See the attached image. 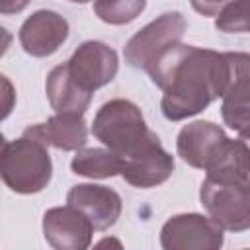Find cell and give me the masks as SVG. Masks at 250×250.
I'll return each mask as SVG.
<instances>
[{"label": "cell", "mask_w": 250, "mask_h": 250, "mask_svg": "<svg viewBox=\"0 0 250 250\" xmlns=\"http://www.w3.org/2000/svg\"><path fill=\"white\" fill-rule=\"evenodd\" d=\"M162 90L160 109L168 121H182L201 113L223 98L229 82L225 53L178 43L166 49L146 70Z\"/></svg>", "instance_id": "cell-1"}, {"label": "cell", "mask_w": 250, "mask_h": 250, "mask_svg": "<svg viewBox=\"0 0 250 250\" xmlns=\"http://www.w3.org/2000/svg\"><path fill=\"white\" fill-rule=\"evenodd\" d=\"M2 182L16 193H39L53 176V162L47 145L21 135L14 141H4L0 150Z\"/></svg>", "instance_id": "cell-2"}, {"label": "cell", "mask_w": 250, "mask_h": 250, "mask_svg": "<svg viewBox=\"0 0 250 250\" xmlns=\"http://www.w3.org/2000/svg\"><path fill=\"white\" fill-rule=\"evenodd\" d=\"M92 133L104 146L115 150L121 158L158 137L146 127L139 105L125 98L109 100L98 109L92 121Z\"/></svg>", "instance_id": "cell-3"}, {"label": "cell", "mask_w": 250, "mask_h": 250, "mask_svg": "<svg viewBox=\"0 0 250 250\" xmlns=\"http://www.w3.org/2000/svg\"><path fill=\"white\" fill-rule=\"evenodd\" d=\"M199 199L207 215L223 230L242 232L250 229V178L211 180L205 176Z\"/></svg>", "instance_id": "cell-4"}, {"label": "cell", "mask_w": 250, "mask_h": 250, "mask_svg": "<svg viewBox=\"0 0 250 250\" xmlns=\"http://www.w3.org/2000/svg\"><path fill=\"white\" fill-rule=\"evenodd\" d=\"M186 18L180 12H166L141 27L125 45V62L133 68L148 70L150 64L170 47L178 45L186 33Z\"/></svg>", "instance_id": "cell-5"}, {"label": "cell", "mask_w": 250, "mask_h": 250, "mask_svg": "<svg viewBox=\"0 0 250 250\" xmlns=\"http://www.w3.org/2000/svg\"><path fill=\"white\" fill-rule=\"evenodd\" d=\"M229 64V82L221 102L225 125L250 139V53H225Z\"/></svg>", "instance_id": "cell-6"}, {"label": "cell", "mask_w": 250, "mask_h": 250, "mask_svg": "<svg viewBox=\"0 0 250 250\" xmlns=\"http://www.w3.org/2000/svg\"><path fill=\"white\" fill-rule=\"evenodd\" d=\"M223 242V229L211 217L199 213L174 215L160 229L164 250H219Z\"/></svg>", "instance_id": "cell-7"}, {"label": "cell", "mask_w": 250, "mask_h": 250, "mask_svg": "<svg viewBox=\"0 0 250 250\" xmlns=\"http://www.w3.org/2000/svg\"><path fill=\"white\" fill-rule=\"evenodd\" d=\"M72 78L90 94L109 84L119 70V57L115 49L102 41H84L66 61Z\"/></svg>", "instance_id": "cell-8"}, {"label": "cell", "mask_w": 250, "mask_h": 250, "mask_svg": "<svg viewBox=\"0 0 250 250\" xmlns=\"http://www.w3.org/2000/svg\"><path fill=\"white\" fill-rule=\"evenodd\" d=\"M92 221L72 205L51 207L43 215V236L55 250H86L94 236Z\"/></svg>", "instance_id": "cell-9"}, {"label": "cell", "mask_w": 250, "mask_h": 250, "mask_svg": "<svg viewBox=\"0 0 250 250\" xmlns=\"http://www.w3.org/2000/svg\"><path fill=\"white\" fill-rule=\"evenodd\" d=\"M174 166V156L164 150L160 139L156 137L129 156H123L121 176L133 188L148 189L164 184L172 176Z\"/></svg>", "instance_id": "cell-10"}, {"label": "cell", "mask_w": 250, "mask_h": 250, "mask_svg": "<svg viewBox=\"0 0 250 250\" xmlns=\"http://www.w3.org/2000/svg\"><path fill=\"white\" fill-rule=\"evenodd\" d=\"M68 21L53 10H37L20 27L18 39L31 57H51L68 39Z\"/></svg>", "instance_id": "cell-11"}, {"label": "cell", "mask_w": 250, "mask_h": 250, "mask_svg": "<svg viewBox=\"0 0 250 250\" xmlns=\"http://www.w3.org/2000/svg\"><path fill=\"white\" fill-rule=\"evenodd\" d=\"M66 203L82 211L94 225L96 230H107L121 217L123 201L119 193L107 186L78 184L66 193Z\"/></svg>", "instance_id": "cell-12"}, {"label": "cell", "mask_w": 250, "mask_h": 250, "mask_svg": "<svg viewBox=\"0 0 250 250\" xmlns=\"http://www.w3.org/2000/svg\"><path fill=\"white\" fill-rule=\"evenodd\" d=\"M225 139L227 135L223 127L213 121L197 119L180 129L176 137V150L186 164L197 170H205L209 158Z\"/></svg>", "instance_id": "cell-13"}, {"label": "cell", "mask_w": 250, "mask_h": 250, "mask_svg": "<svg viewBox=\"0 0 250 250\" xmlns=\"http://www.w3.org/2000/svg\"><path fill=\"white\" fill-rule=\"evenodd\" d=\"M23 135L41 141L47 146H55L59 150H78L88 141V127L84 115L55 113L45 123L25 127Z\"/></svg>", "instance_id": "cell-14"}, {"label": "cell", "mask_w": 250, "mask_h": 250, "mask_svg": "<svg viewBox=\"0 0 250 250\" xmlns=\"http://www.w3.org/2000/svg\"><path fill=\"white\" fill-rule=\"evenodd\" d=\"M45 92L51 107L57 113H76L84 115L86 109L90 107L92 94L86 92L70 74L68 64H57L51 68L45 80Z\"/></svg>", "instance_id": "cell-15"}, {"label": "cell", "mask_w": 250, "mask_h": 250, "mask_svg": "<svg viewBox=\"0 0 250 250\" xmlns=\"http://www.w3.org/2000/svg\"><path fill=\"white\" fill-rule=\"evenodd\" d=\"M211 180H240L250 178V148L238 139H225L205 166Z\"/></svg>", "instance_id": "cell-16"}, {"label": "cell", "mask_w": 250, "mask_h": 250, "mask_svg": "<svg viewBox=\"0 0 250 250\" xmlns=\"http://www.w3.org/2000/svg\"><path fill=\"white\" fill-rule=\"evenodd\" d=\"M70 170L76 176H84L90 180H105L113 176H121L123 158L111 148H78L70 160Z\"/></svg>", "instance_id": "cell-17"}, {"label": "cell", "mask_w": 250, "mask_h": 250, "mask_svg": "<svg viewBox=\"0 0 250 250\" xmlns=\"http://www.w3.org/2000/svg\"><path fill=\"white\" fill-rule=\"evenodd\" d=\"M146 8V0H96L94 14L109 25H125L137 20Z\"/></svg>", "instance_id": "cell-18"}, {"label": "cell", "mask_w": 250, "mask_h": 250, "mask_svg": "<svg viewBox=\"0 0 250 250\" xmlns=\"http://www.w3.org/2000/svg\"><path fill=\"white\" fill-rule=\"evenodd\" d=\"M215 27L223 33H250V0H232L215 18Z\"/></svg>", "instance_id": "cell-19"}, {"label": "cell", "mask_w": 250, "mask_h": 250, "mask_svg": "<svg viewBox=\"0 0 250 250\" xmlns=\"http://www.w3.org/2000/svg\"><path fill=\"white\" fill-rule=\"evenodd\" d=\"M232 0H189L191 8L201 14V16H207V18H217L221 14V10Z\"/></svg>", "instance_id": "cell-20"}, {"label": "cell", "mask_w": 250, "mask_h": 250, "mask_svg": "<svg viewBox=\"0 0 250 250\" xmlns=\"http://www.w3.org/2000/svg\"><path fill=\"white\" fill-rule=\"evenodd\" d=\"M29 0H0V14L10 16V14H20L25 10Z\"/></svg>", "instance_id": "cell-21"}, {"label": "cell", "mask_w": 250, "mask_h": 250, "mask_svg": "<svg viewBox=\"0 0 250 250\" xmlns=\"http://www.w3.org/2000/svg\"><path fill=\"white\" fill-rule=\"evenodd\" d=\"M68 2H74V4H86V2H90V0H68Z\"/></svg>", "instance_id": "cell-22"}, {"label": "cell", "mask_w": 250, "mask_h": 250, "mask_svg": "<svg viewBox=\"0 0 250 250\" xmlns=\"http://www.w3.org/2000/svg\"><path fill=\"white\" fill-rule=\"evenodd\" d=\"M242 141H244V143L248 145V148H250V139H242Z\"/></svg>", "instance_id": "cell-23"}]
</instances>
